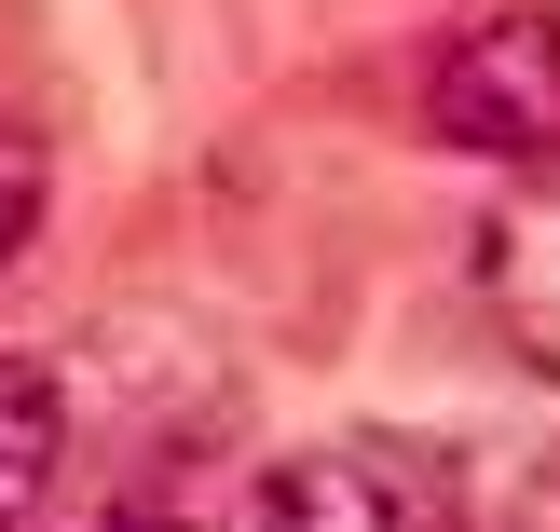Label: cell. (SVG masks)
<instances>
[{
    "mask_svg": "<svg viewBox=\"0 0 560 532\" xmlns=\"http://www.w3.org/2000/svg\"><path fill=\"white\" fill-rule=\"evenodd\" d=\"M219 532H397V478L355 451H273V464H246Z\"/></svg>",
    "mask_w": 560,
    "mask_h": 532,
    "instance_id": "3",
    "label": "cell"
},
{
    "mask_svg": "<svg viewBox=\"0 0 560 532\" xmlns=\"http://www.w3.org/2000/svg\"><path fill=\"white\" fill-rule=\"evenodd\" d=\"M55 492H69V382L42 355H0V532L55 519Z\"/></svg>",
    "mask_w": 560,
    "mask_h": 532,
    "instance_id": "4",
    "label": "cell"
},
{
    "mask_svg": "<svg viewBox=\"0 0 560 532\" xmlns=\"http://www.w3.org/2000/svg\"><path fill=\"white\" fill-rule=\"evenodd\" d=\"M424 123L465 164H560V14L506 0V14L452 27L424 69Z\"/></svg>",
    "mask_w": 560,
    "mask_h": 532,
    "instance_id": "1",
    "label": "cell"
},
{
    "mask_svg": "<svg viewBox=\"0 0 560 532\" xmlns=\"http://www.w3.org/2000/svg\"><path fill=\"white\" fill-rule=\"evenodd\" d=\"M42 205H55V164H42V137H27V123H0V273L27 260Z\"/></svg>",
    "mask_w": 560,
    "mask_h": 532,
    "instance_id": "5",
    "label": "cell"
},
{
    "mask_svg": "<svg viewBox=\"0 0 560 532\" xmlns=\"http://www.w3.org/2000/svg\"><path fill=\"white\" fill-rule=\"evenodd\" d=\"M479 300L520 369L560 382V191H520V205L479 218Z\"/></svg>",
    "mask_w": 560,
    "mask_h": 532,
    "instance_id": "2",
    "label": "cell"
}]
</instances>
